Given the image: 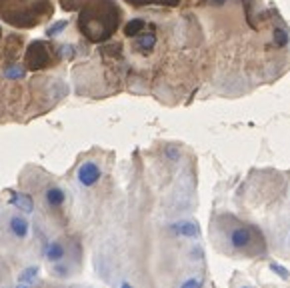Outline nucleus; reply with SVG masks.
Masks as SVG:
<instances>
[{
	"label": "nucleus",
	"mask_w": 290,
	"mask_h": 288,
	"mask_svg": "<svg viewBox=\"0 0 290 288\" xmlns=\"http://www.w3.org/2000/svg\"><path fill=\"white\" fill-rule=\"evenodd\" d=\"M256 230L252 226H234L230 232H228V242L234 250H246L252 246V234Z\"/></svg>",
	"instance_id": "2"
},
{
	"label": "nucleus",
	"mask_w": 290,
	"mask_h": 288,
	"mask_svg": "<svg viewBox=\"0 0 290 288\" xmlns=\"http://www.w3.org/2000/svg\"><path fill=\"white\" fill-rule=\"evenodd\" d=\"M192 254H194V256H192V258H194V260H196V258L200 260V258L204 256V252H202V248H194V250H192Z\"/></svg>",
	"instance_id": "20"
},
{
	"label": "nucleus",
	"mask_w": 290,
	"mask_h": 288,
	"mask_svg": "<svg viewBox=\"0 0 290 288\" xmlns=\"http://www.w3.org/2000/svg\"><path fill=\"white\" fill-rule=\"evenodd\" d=\"M274 42H276L278 48H282V46L288 44V32H286V28H282V26H276L274 28Z\"/></svg>",
	"instance_id": "14"
},
{
	"label": "nucleus",
	"mask_w": 290,
	"mask_h": 288,
	"mask_svg": "<svg viewBox=\"0 0 290 288\" xmlns=\"http://www.w3.org/2000/svg\"><path fill=\"white\" fill-rule=\"evenodd\" d=\"M144 26H146V22H144L142 18H134V20H130V22L124 26V34L130 36V38H134V36H138V34L144 30Z\"/></svg>",
	"instance_id": "11"
},
{
	"label": "nucleus",
	"mask_w": 290,
	"mask_h": 288,
	"mask_svg": "<svg viewBox=\"0 0 290 288\" xmlns=\"http://www.w3.org/2000/svg\"><path fill=\"white\" fill-rule=\"evenodd\" d=\"M8 202L18 208L20 212L24 214H30L34 210V198L30 194H26V192H18V190H12L10 194H8Z\"/></svg>",
	"instance_id": "5"
},
{
	"label": "nucleus",
	"mask_w": 290,
	"mask_h": 288,
	"mask_svg": "<svg viewBox=\"0 0 290 288\" xmlns=\"http://www.w3.org/2000/svg\"><path fill=\"white\" fill-rule=\"evenodd\" d=\"M42 252H44V258L48 262H62L64 256H66V248L62 242H58V240H46L44 246H42Z\"/></svg>",
	"instance_id": "4"
},
{
	"label": "nucleus",
	"mask_w": 290,
	"mask_h": 288,
	"mask_svg": "<svg viewBox=\"0 0 290 288\" xmlns=\"http://www.w3.org/2000/svg\"><path fill=\"white\" fill-rule=\"evenodd\" d=\"M164 154H166V158H170V160H180V150L176 148V146H166V150H164Z\"/></svg>",
	"instance_id": "17"
},
{
	"label": "nucleus",
	"mask_w": 290,
	"mask_h": 288,
	"mask_svg": "<svg viewBox=\"0 0 290 288\" xmlns=\"http://www.w3.org/2000/svg\"><path fill=\"white\" fill-rule=\"evenodd\" d=\"M226 2V0H210V4H214V6H222Z\"/></svg>",
	"instance_id": "21"
},
{
	"label": "nucleus",
	"mask_w": 290,
	"mask_h": 288,
	"mask_svg": "<svg viewBox=\"0 0 290 288\" xmlns=\"http://www.w3.org/2000/svg\"><path fill=\"white\" fill-rule=\"evenodd\" d=\"M170 230L176 234V236H184V238H198L200 236V228L194 220H180V222H174L170 226Z\"/></svg>",
	"instance_id": "6"
},
{
	"label": "nucleus",
	"mask_w": 290,
	"mask_h": 288,
	"mask_svg": "<svg viewBox=\"0 0 290 288\" xmlns=\"http://www.w3.org/2000/svg\"><path fill=\"white\" fill-rule=\"evenodd\" d=\"M24 74H26V70L20 64H8L4 68V78H8V80H22Z\"/></svg>",
	"instance_id": "12"
},
{
	"label": "nucleus",
	"mask_w": 290,
	"mask_h": 288,
	"mask_svg": "<svg viewBox=\"0 0 290 288\" xmlns=\"http://www.w3.org/2000/svg\"><path fill=\"white\" fill-rule=\"evenodd\" d=\"M180 286H182V288H188V286H202V280H198V278H190V280H184Z\"/></svg>",
	"instance_id": "18"
},
{
	"label": "nucleus",
	"mask_w": 290,
	"mask_h": 288,
	"mask_svg": "<svg viewBox=\"0 0 290 288\" xmlns=\"http://www.w3.org/2000/svg\"><path fill=\"white\" fill-rule=\"evenodd\" d=\"M58 54L64 60H70V58H74L76 50H74V46H70V44H62V46H58Z\"/></svg>",
	"instance_id": "15"
},
{
	"label": "nucleus",
	"mask_w": 290,
	"mask_h": 288,
	"mask_svg": "<svg viewBox=\"0 0 290 288\" xmlns=\"http://www.w3.org/2000/svg\"><path fill=\"white\" fill-rule=\"evenodd\" d=\"M52 272H54V276H60V278H68L70 276V268L66 264H60V262H54Z\"/></svg>",
	"instance_id": "16"
},
{
	"label": "nucleus",
	"mask_w": 290,
	"mask_h": 288,
	"mask_svg": "<svg viewBox=\"0 0 290 288\" xmlns=\"http://www.w3.org/2000/svg\"><path fill=\"white\" fill-rule=\"evenodd\" d=\"M68 26V20H56L50 28L46 30V34H48V38H56L58 34H62L64 32V28Z\"/></svg>",
	"instance_id": "13"
},
{
	"label": "nucleus",
	"mask_w": 290,
	"mask_h": 288,
	"mask_svg": "<svg viewBox=\"0 0 290 288\" xmlns=\"http://www.w3.org/2000/svg\"><path fill=\"white\" fill-rule=\"evenodd\" d=\"M8 228H10L12 236L18 238V240H24L30 232V224L22 214H12L10 220H8Z\"/></svg>",
	"instance_id": "7"
},
{
	"label": "nucleus",
	"mask_w": 290,
	"mask_h": 288,
	"mask_svg": "<svg viewBox=\"0 0 290 288\" xmlns=\"http://www.w3.org/2000/svg\"><path fill=\"white\" fill-rule=\"evenodd\" d=\"M78 182L82 184V186H86V188H90V186H94L96 182L100 180V176H102V170H100V166H98V162H94V160H86L80 168H78Z\"/></svg>",
	"instance_id": "3"
},
{
	"label": "nucleus",
	"mask_w": 290,
	"mask_h": 288,
	"mask_svg": "<svg viewBox=\"0 0 290 288\" xmlns=\"http://www.w3.org/2000/svg\"><path fill=\"white\" fill-rule=\"evenodd\" d=\"M44 196H46L48 206H52V208H60L64 204V200H66V194H64V190L60 186H50L44 192Z\"/></svg>",
	"instance_id": "8"
},
{
	"label": "nucleus",
	"mask_w": 290,
	"mask_h": 288,
	"mask_svg": "<svg viewBox=\"0 0 290 288\" xmlns=\"http://www.w3.org/2000/svg\"><path fill=\"white\" fill-rule=\"evenodd\" d=\"M26 64L30 70H40L50 64V54L44 42H32L26 50Z\"/></svg>",
	"instance_id": "1"
},
{
	"label": "nucleus",
	"mask_w": 290,
	"mask_h": 288,
	"mask_svg": "<svg viewBox=\"0 0 290 288\" xmlns=\"http://www.w3.org/2000/svg\"><path fill=\"white\" fill-rule=\"evenodd\" d=\"M38 272H40V268L38 266H28V268H24L22 272H20V276H18V284L20 286H30V284H34L36 280H38Z\"/></svg>",
	"instance_id": "10"
},
{
	"label": "nucleus",
	"mask_w": 290,
	"mask_h": 288,
	"mask_svg": "<svg viewBox=\"0 0 290 288\" xmlns=\"http://www.w3.org/2000/svg\"><path fill=\"white\" fill-rule=\"evenodd\" d=\"M270 268H272V270H274L276 274H280L282 278H288V272H286V270H284L282 266H278V264H270Z\"/></svg>",
	"instance_id": "19"
},
{
	"label": "nucleus",
	"mask_w": 290,
	"mask_h": 288,
	"mask_svg": "<svg viewBox=\"0 0 290 288\" xmlns=\"http://www.w3.org/2000/svg\"><path fill=\"white\" fill-rule=\"evenodd\" d=\"M154 44H156V34H152V32H144V34L140 32L136 36V46L142 52H150L154 48Z\"/></svg>",
	"instance_id": "9"
}]
</instances>
